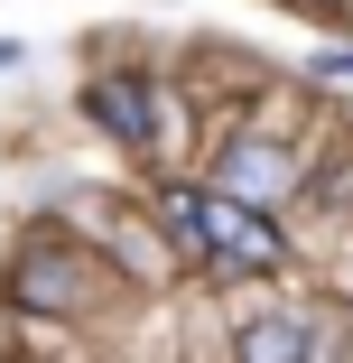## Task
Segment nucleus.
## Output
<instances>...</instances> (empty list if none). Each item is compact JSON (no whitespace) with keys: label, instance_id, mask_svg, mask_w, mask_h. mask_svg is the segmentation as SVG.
<instances>
[{"label":"nucleus","instance_id":"f257e3e1","mask_svg":"<svg viewBox=\"0 0 353 363\" xmlns=\"http://www.w3.org/2000/svg\"><path fill=\"white\" fill-rule=\"evenodd\" d=\"M158 214H168V233L186 242V252H214V261H242V270H279L289 252H279V233H270V205H242V196H195V186H168L158 196Z\"/></svg>","mask_w":353,"mask_h":363},{"label":"nucleus","instance_id":"f03ea898","mask_svg":"<svg viewBox=\"0 0 353 363\" xmlns=\"http://www.w3.org/2000/svg\"><path fill=\"white\" fill-rule=\"evenodd\" d=\"M84 289H93V261L75 252V242H19V261H10V308H28V317H65V308H84Z\"/></svg>","mask_w":353,"mask_h":363},{"label":"nucleus","instance_id":"7ed1b4c3","mask_svg":"<svg viewBox=\"0 0 353 363\" xmlns=\"http://www.w3.org/2000/svg\"><path fill=\"white\" fill-rule=\"evenodd\" d=\"M214 186H224V196H242V205H279V196L298 186V159L279 150V140H224Z\"/></svg>","mask_w":353,"mask_h":363},{"label":"nucleus","instance_id":"20e7f679","mask_svg":"<svg viewBox=\"0 0 353 363\" xmlns=\"http://www.w3.org/2000/svg\"><path fill=\"white\" fill-rule=\"evenodd\" d=\"M84 112L112 130V140H168L158 121H168V103L139 84V75H103V84H84Z\"/></svg>","mask_w":353,"mask_h":363},{"label":"nucleus","instance_id":"39448f33","mask_svg":"<svg viewBox=\"0 0 353 363\" xmlns=\"http://www.w3.org/2000/svg\"><path fill=\"white\" fill-rule=\"evenodd\" d=\"M233 354H242V363H307V326H289V317H251V326L233 335Z\"/></svg>","mask_w":353,"mask_h":363},{"label":"nucleus","instance_id":"423d86ee","mask_svg":"<svg viewBox=\"0 0 353 363\" xmlns=\"http://www.w3.org/2000/svg\"><path fill=\"white\" fill-rule=\"evenodd\" d=\"M10 56H19V47H0V65H10Z\"/></svg>","mask_w":353,"mask_h":363}]
</instances>
